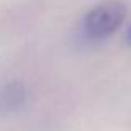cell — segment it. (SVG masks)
Returning <instances> with one entry per match:
<instances>
[{
	"mask_svg": "<svg viewBox=\"0 0 131 131\" xmlns=\"http://www.w3.org/2000/svg\"><path fill=\"white\" fill-rule=\"evenodd\" d=\"M126 17V5L108 0L88 10L83 18V30L90 38H105L118 30Z\"/></svg>",
	"mask_w": 131,
	"mask_h": 131,
	"instance_id": "cell-1",
	"label": "cell"
},
{
	"mask_svg": "<svg viewBox=\"0 0 131 131\" xmlns=\"http://www.w3.org/2000/svg\"><path fill=\"white\" fill-rule=\"evenodd\" d=\"M126 42L131 45V25L128 27V32H126Z\"/></svg>",
	"mask_w": 131,
	"mask_h": 131,
	"instance_id": "cell-2",
	"label": "cell"
}]
</instances>
